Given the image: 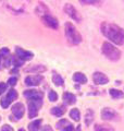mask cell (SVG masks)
Instances as JSON below:
<instances>
[{
  "instance_id": "cell-4",
  "label": "cell",
  "mask_w": 124,
  "mask_h": 131,
  "mask_svg": "<svg viewBox=\"0 0 124 131\" xmlns=\"http://www.w3.org/2000/svg\"><path fill=\"white\" fill-rule=\"evenodd\" d=\"M43 106V100L41 98H34V100H28V117L35 118L40 107Z\"/></svg>"
},
{
  "instance_id": "cell-7",
  "label": "cell",
  "mask_w": 124,
  "mask_h": 131,
  "mask_svg": "<svg viewBox=\"0 0 124 131\" xmlns=\"http://www.w3.org/2000/svg\"><path fill=\"white\" fill-rule=\"evenodd\" d=\"M101 118L103 120H117L119 118V115L114 109L106 107L101 110Z\"/></svg>"
},
{
  "instance_id": "cell-31",
  "label": "cell",
  "mask_w": 124,
  "mask_h": 131,
  "mask_svg": "<svg viewBox=\"0 0 124 131\" xmlns=\"http://www.w3.org/2000/svg\"><path fill=\"white\" fill-rule=\"evenodd\" d=\"M7 90V84L6 83H0V95L3 94V92H6Z\"/></svg>"
},
{
  "instance_id": "cell-1",
  "label": "cell",
  "mask_w": 124,
  "mask_h": 131,
  "mask_svg": "<svg viewBox=\"0 0 124 131\" xmlns=\"http://www.w3.org/2000/svg\"><path fill=\"white\" fill-rule=\"evenodd\" d=\"M100 30L102 34L108 39H110V42L117 45L124 44V30L117 24L110 22H102L100 25Z\"/></svg>"
},
{
  "instance_id": "cell-10",
  "label": "cell",
  "mask_w": 124,
  "mask_h": 131,
  "mask_svg": "<svg viewBox=\"0 0 124 131\" xmlns=\"http://www.w3.org/2000/svg\"><path fill=\"white\" fill-rule=\"evenodd\" d=\"M93 81L97 85H105L109 82V78L102 72H95L93 74Z\"/></svg>"
},
{
  "instance_id": "cell-28",
  "label": "cell",
  "mask_w": 124,
  "mask_h": 131,
  "mask_svg": "<svg viewBox=\"0 0 124 131\" xmlns=\"http://www.w3.org/2000/svg\"><path fill=\"white\" fill-rule=\"evenodd\" d=\"M82 5H95V3H98L99 0H78Z\"/></svg>"
},
{
  "instance_id": "cell-21",
  "label": "cell",
  "mask_w": 124,
  "mask_h": 131,
  "mask_svg": "<svg viewBox=\"0 0 124 131\" xmlns=\"http://www.w3.org/2000/svg\"><path fill=\"white\" fill-rule=\"evenodd\" d=\"M41 119H37L32 121L30 125H28V130L30 131H39L40 129V125H41Z\"/></svg>"
},
{
  "instance_id": "cell-17",
  "label": "cell",
  "mask_w": 124,
  "mask_h": 131,
  "mask_svg": "<svg viewBox=\"0 0 124 131\" xmlns=\"http://www.w3.org/2000/svg\"><path fill=\"white\" fill-rule=\"evenodd\" d=\"M73 80L76 82V83H80V84H85L87 83V78L84 73L82 72H75L73 74Z\"/></svg>"
},
{
  "instance_id": "cell-36",
  "label": "cell",
  "mask_w": 124,
  "mask_h": 131,
  "mask_svg": "<svg viewBox=\"0 0 124 131\" xmlns=\"http://www.w3.org/2000/svg\"><path fill=\"white\" fill-rule=\"evenodd\" d=\"M0 120H1V118H0Z\"/></svg>"
},
{
  "instance_id": "cell-32",
  "label": "cell",
  "mask_w": 124,
  "mask_h": 131,
  "mask_svg": "<svg viewBox=\"0 0 124 131\" xmlns=\"http://www.w3.org/2000/svg\"><path fill=\"white\" fill-rule=\"evenodd\" d=\"M1 131H14L13 130V128H12L11 126H9V125H5L1 128Z\"/></svg>"
},
{
  "instance_id": "cell-20",
  "label": "cell",
  "mask_w": 124,
  "mask_h": 131,
  "mask_svg": "<svg viewBox=\"0 0 124 131\" xmlns=\"http://www.w3.org/2000/svg\"><path fill=\"white\" fill-rule=\"evenodd\" d=\"M110 95L114 100H121V98H124V93L120 90H115V89H110Z\"/></svg>"
},
{
  "instance_id": "cell-12",
  "label": "cell",
  "mask_w": 124,
  "mask_h": 131,
  "mask_svg": "<svg viewBox=\"0 0 124 131\" xmlns=\"http://www.w3.org/2000/svg\"><path fill=\"white\" fill-rule=\"evenodd\" d=\"M24 112H25V108L22 103H16L12 106V114L15 116L16 119H21L24 115Z\"/></svg>"
},
{
  "instance_id": "cell-14",
  "label": "cell",
  "mask_w": 124,
  "mask_h": 131,
  "mask_svg": "<svg viewBox=\"0 0 124 131\" xmlns=\"http://www.w3.org/2000/svg\"><path fill=\"white\" fill-rule=\"evenodd\" d=\"M44 93L41 91H37V90H26L24 91V97L27 100H34V98H41L43 100Z\"/></svg>"
},
{
  "instance_id": "cell-8",
  "label": "cell",
  "mask_w": 124,
  "mask_h": 131,
  "mask_svg": "<svg viewBox=\"0 0 124 131\" xmlns=\"http://www.w3.org/2000/svg\"><path fill=\"white\" fill-rule=\"evenodd\" d=\"M41 21L46 26L52 28V30H57L59 27V23H58V20L56 18H53L50 14H46L44 16H41Z\"/></svg>"
},
{
  "instance_id": "cell-3",
  "label": "cell",
  "mask_w": 124,
  "mask_h": 131,
  "mask_svg": "<svg viewBox=\"0 0 124 131\" xmlns=\"http://www.w3.org/2000/svg\"><path fill=\"white\" fill-rule=\"evenodd\" d=\"M65 28V36H67L68 40L73 45H77L82 42V36L78 33V31L75 28V26L72 23L67 22L64 25Z\"/></svg>"
},
{
  "instance_id": "cell-35",
  "label": "cell",
  "mask_w": 124,
  "mask_h": 131,
  "mask_svg": "<svg viewBox=\"0 0 124 131\" xmlns=\"http://www.w3.org/2000/svg\"><path fill=\"white\" fill-rule=\"evenodd\" d=\"M19 131H25V130H24V129H19Z\"/></svg>"
},
{
  "instance_id": "cell-23",
  "label": "cell",
  "mask_w": 124,
  "mask_h": 131,
  "mask_svg": "<svg viewBox=\"0 0 124 131\" xmlns=\"http://www.w3.org/2000/svg\"><path fill=\"white\" fill-rule=\"evenodd\" d=\"M52 82L56 85H58V86H62L63 83H64V81H63V79H62V77L60 74H58V73H53V75H52Z\"/></svg>"
},
{
  "instance_id": "cell-16",
  "label": "cell",
  "mask_w": 124,
  "mask_h": 131,
  "mask_svg": "<svg viewBox=\"0 0 124 131\" xmlns=\"http://www.w3.org/2000/svg\"><path fill=\"white\" fill-rule=\"evenodd\" d=\"M62 97H63V101H64V103L67 104V105H73V104L76 103V97H75V95L72 94V93H70V92H65Z\"/></svg>"
},
{
  "instance_id": "cell-27",
  "label": "cell",
  "mask_w": 124,
  "mask_h": 131,
  "mask_svg": "<svg viewBox=\"0 0 124 131\" xmlns=\"http://www.w3.org/2000/svg\"><path fill=\"white\" fill-rule=\"evenodd\" d=\"M48 97H49V101L50 102H56L58 100V94L53 91V90H50L48 94Z\"/></svg>"
},
{
  "instance_id": "cell-24",
  "label": "cell",
  "mask_w": 124,
  "mask_h": 131,
  "mask_svg": "<svg viewBox=\"0 0 124 131\" xmlns=\"http://www.w3.org/2000/svg\"><path fill=\"white\" fill-rule=\"evenodd\" d=\"M70 117H71L73 120H75V121H80V119H81L80 110H78L77 108H73L71 112H70Z\"/></svg>"
},
{
  "instance_id": "cell-29",
  "label": "cell",
  "mask_w": 124,
  "mask_h": 131,
  "mask_svg": "<svg viewBox=\"0 0 124 131\" xmlns=\"http://www.w3.org/2000/svg\"><path fill=\"white\" fill-rule=\"evenodd\" d=\"M16 82H18V79L14 78V77H12V78H10V79L8 80V83H9V85H11V86H14V85L16 84Z\"/></svg>"
},
{
  "instance_id": "cell-9",
  "label": "cell",
  "mask_w": 124,
  "mask_h": 131,
  "mask_svg": "<svg viewBox=\"0 0 124 131\" xmlns=\"http://www.w3.org/2000/svg\"><path fill=\"white\" fill-rule=\"evenodd\" d=\"M44 80V77L40 74H35V75H28L25 78V84L27 86H37L41 83Z\"/></svg>"
},
{
  "instance_id": "cell-19",
  "label": "cell",
  "mask_w": 124,
  "mask_h": 131,
  "mask_svg": "<svg viewBox=\"0 0 124 131\" xmlns=\"http://www.w3.org/2000/svg\"><path fill=\"white\" fill-rule=\"evenodd\" d=\"M36 13L41 18V16H44L46 14H49V10H48V8L45 6L43 2H40L39 5L37 6V8H36Z\"/></svg>"
},
{
  "instance_id": "cell-6",
  "label": "cell",
  "mask_w": 124,
  "mask_h": 131,
  "mask_svg": "<svg viewBox=\"0 0 124 131\" xmlns=\"http://www.w3.org/2000/svg\"><path fill=\"white\" fill-rule=\"evenodd\" d=\"M16 98H18V92L15 91V90H10L8 94L6 95V97H3L1 100V106L3 108H8L9 107V105L12 103L13 101H15Z\"/></svg>"
},
{
  "instance_id": "cell-5",
  "label": "cell",
  "mask_w": 124,
  "mask_h": 131,
  "mask_svg": "<svg viewBox=\"0 0 124 131\" xmlns=\"http://www.w3.org/2000/svg\"><path fill=\"white\" fill-rule=\"evenodd\" d=\"M63 10H64L65 13H67L71 19H73L75 22H78V23H80V22L82 21V16H81V14L78 13L77 10L71 5V3H67V5L64 6Z\"/></svg>"
},
{
  "instance_id": "cell-22",
  "label": "cell",
  "mask_w": 124,
  "mask_h": 131,
  "mask_svg": "<svg viewBox=\"0 0 124 131\" xmlns=\"http://www.w3.org/2000/svg\"><path fill=\"white\" fill-rule=\"evenodd\" d=\"M94 120V112L92 109H87L85 114V124L86 126H89Z\"/></svg>"
},
{
  "instance_id": "cell-2",
  "label": "cell",
  "mask_w": 124,
  "mask_h": 131,
  "mask_svg": "<svg viewBox=\"0 0 124 131\" xmlns=\"http://www.w3.org/2000/svg\"><path fill=\"white\" fill-rule=\"evenodd\" d=\"M101 49H102V54L111 61H118L121 58V51H120V49H118L115 46H113L112 44H110L108 42H105L102 44Z\"/></svg>"
},
{
  "instance_id": "cell-33",
  "label": "cell",
  "mask_w": 124,
  "mask_h": 131,
  "mask_svg": "<svg viewBox=\"0 0 124 131\" xmlns=\"http://www.w3.org/2000/svg\"><path fill=\"white\" fill-rule=\"evenodd\" d=\"M43 131H53V130H52V128H51L50 126L47 125V126H44L43 127Z\"/></svg>"
},
{
  "instance_id": "cell-13",
  "label": "cell",
  "mask_w": 124,
  "mask_h": 131,
  "mask_svg": "<svg viewBox=\"0 0 124 131\" xmlns=\"http://www.w3.org/2000/svg\"><path fill=\"white\" fill-rule=\"evenodd\" d=\"M57 128L61 131H74V126L67 119H61L58 121Z\"/></svg>"
},
{
  "instance_id": "cell-18",
  "label": "cell",
  "mask_w": 124,
  "mask_h": 131,
  "mask_svg": "<svg viewBox=\"0 0 124 131\" xmlns=\"http://www.w3.org/2000/svg\"><path fill=\"white\" fill-rule=\"evenodd\" d=\"M65 113V106L61 105V106H56V107L51 108V114L56 117H61L63 116V114Z\"/></svg>"
},
{
  "instance_id": "cell-11",
  "label": "cell",
  "mask_w": 124,
  "mask_h": 131,
  "mask_svg": "<svg viewBox=\"0 0 124 131\" xmlns=\"http://www.w3.org/2000/svg\"><path fill=\"white\" fill-rule=\"evenodd\" d=\"M15 54H16V57H19L20 59H22L23 61H27V60H31L33 59V52L31 51H27V50H24L23 48H20V47H16L15 48Z\"/></svg>"
},
{
  "instance_id": "cell-26",
  "label": "cell",
  "mask_w": 124,
  "mask_h": 131,
  "mask_svg": "<svg viewBox=\"0 0 124 131\" xmlns=\"http://www.w3.org/2000/svg\"><path fill=\"white\" fill-rule=\"evenodd\" d=\"M23 63H24V61L22 59H20L19 57H14V58L12 59V64H13L15 68H19L21 66H23Z\"/></svg>"
},
{
  "instance_id": "cell-15",
  "label": "cell",
  "mask_w": 124,
  "mask_h": 131,
  "mask_svg": "<svg viewBox=\"0 0 124 131\" xmlns=\"http://www.w3.org/2000/svg\"><path fill=\"white\" fill-rule=\"evenodd\" d=\"M47 69L45 66H41V64H36V66H31V67H27L24 69V72H27V73H35V74H40V73L45 72Z\"/></svg>"
},
{
  "instance_id": "cell-25",
  "label": "cell",
  "mask_w": 124,
  "mask_h": 131,
  "mask_svg": "<svg viewBox=\"0 0 124 131\" xmlns=\"http://www.w3.org/2000/svg\"><path fill=\"white\" fill-rule=\"evenodd\" d=\"M95 131H114V129L108 125H96Z\"/></svg>"
},
{
  "instance_id": "cell-30",
  "label": "cell",
  "mask_w": 124,
  "mask_h": 131,
  "mask_svg": "<svg viewBox=\"0 0 124 131\" xmlns=\"http://www.w3.org/2000/svg\"><path fill=\"white\" fill-rule=\"evenodd\" d=\"M9 54H10V51L8 48H2L1 50H0V56L6 57V56H9Z\"/></svg>"
},
{
  "instance_id": "cell-34",
  "label": "cell",
  "mask_w": 124,
  "mask_h": 131,
  "mask_svg": "<svg viewBox=\"0 0 124 131\" xmlns=\"http://www.w3.org/2000/svg\"><path fill=\"white\" fill-rule=\"evenodd\" d=\"M75 131H82L81 126H77V127H76V129H75Z\"/></svg>"
}]
</instances>
